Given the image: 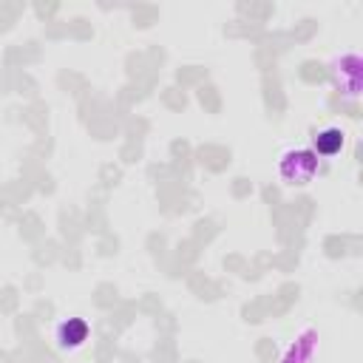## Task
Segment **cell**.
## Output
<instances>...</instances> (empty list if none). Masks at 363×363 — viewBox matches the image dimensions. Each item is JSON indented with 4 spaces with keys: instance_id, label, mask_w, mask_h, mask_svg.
Here are the masks:
<instances>
[{
    "instance_id": "obj_2",
    "label": "cell",
    "mask_w": 363,
    "mask_h": 363,
    "mask_svg": "<svg viewBox=\"0 0 363 363\" xmlns=\"http://www.w3.org/2000/svg\"><path fill=\"white\" fill-rule=\"evenodd\" d=\"M57 337H60V343H62V346L77 349V346H82V343H85V337H88V323H85L82 318H68L65 323H60Z\"/></svg>"
},
{
    "instance_id": "obj_3",
    "label": "cell",
    "mask_w": 363,
    "mask_h": 363,
    "mask_svg": "<svg viewBox=\"0 0 363 363\" xmlns=\"http://www.w3.org/2000/svg\"><path fill=\"white\" fill-rule=\"evenodd\" d=\"M315 145H318V153L332 156V153H337V150H340V145H343V133H340V130H335V128L320 130V133H318V139H315Z\"/></svg>"
},
{
    "instance_id": "obj_1",
    "label": "cell",
    "mask_w": 363,
    "mask_h": 363,
    "mask_svg": "<svg viewBox=\"0 0 363 363\" xmlns=\"http://www.w3.org/2000/svg\"><path fill=\"white\" fill-rule=\"evenodd\" d=\"M278 170H281V179L286 184H306V182H312V176L318 170V156L312 150H303V147L289 150L281 156Z\"/></svg>"
}]
</instances>
